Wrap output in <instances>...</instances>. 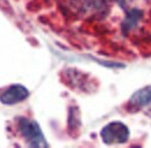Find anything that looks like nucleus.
Listing matches in <instances>:
<instances>
[{"mask_svg":"<svg viewBox=\"0 0 151 148\" xmlns=\"http://www.w3.org/2000/svg\"><path fill=\"white\" fill-rule=\"evenodd\" d=\"M18 127L28 146L30 147H48L49 146L40 125L35 120L23 118V117L18 118Z\"/></svg>","mask_w":151,"mask_h":148,"instance_id":"1","label":"nucleus"},{"mask_svg":"<svg viewBox=\"0 0 151 148\" xmlns=\"http://www.w3.org/2000/svg\"><path fill=\"white\" fill-rule=\"evenodd\" d=\"M130 132L126 124L121 122H112L104 126L100 131L101 140L105 145H122L126 144L129 139Z\"/></svg>","mask_w":151,"mask_h":148,"instance_id":"2","label":"nucleus"},{"mask_svg":"<svg viewBox=\"0 0 151 148\" xmlns=\"http://www.w3.org/2000/svg\"><path fill=\"white\" fill-rule=\"evenodd\" d=\"M115 1L119 4V6L122 7V9H124V11L130 9V8H129V5H130V1H132V0H115Z\"/></svg>","mask_w":151,"mask_h":148,"instance_id":"7","label":"nucleus"},{"mask_svg":"<svg viewBox=\"0 0 151 148\" xmlns=\"http://www.w3.org/2000/svg\"><path fill=\"white\" fill-rule=\"evenodd\" d=\"M29 96V90L22 85H12L0 92V102L6 105L18 104Z\"/></svg>","mask_w":151,"mask_h":148,"instance_id":"3","label":"nucleus"},{"mask_svg":"<svg viewBox=\"0 0 151 148\" xmlns=\"http://www.w3.org/2000/svg\"><path fill=\"white\" fill-rule=\"evenodd\" d=\"M77 8L84 12H101L106 8V0H73Z\"/></svg>","mask_w":151,"mask_h":148,"instance_id":"6","label":"nucleus"},{"mask_svg":"<svg viewBox=\"0 0 151 148\" xmlns=\"http://www.w3.org/2000/svg\"><path fill=\"white\" fill-rule=\"evenodd\" d=\"M143 18V12L141 9L137 8H130L127 11V16L122 22V31L124 35H127L129 31H132V29L138 24V22Z\"/></svg>","mask_w":151,"mask_h":148,"instance_id":"5","label":"nucleus"},{"mask_svg":"<svg viewBox=\"0 0 151 148\" xmlns=\"http://www.w3.org/2000/svg\"><path fill=\"white\" fill-rule=\"evenodd\" d=\"M151 104V86H145L132 94L128 101L127 109L130 112L138 111Z\"/></svg>","mask_w":151,"mask_h":148,"instance_id":"4","label":"nucleus"}]
</instances>
